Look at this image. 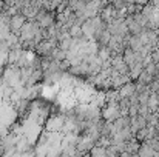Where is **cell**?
<instances>
[{
    "label": "cell",
    "instance_id": "cell-1",
    "mask_svg": "<svg viewBox=\"0 0 159 157\" xmlns=\"http://www.w3.org/2000/svg\"><path fill=\"white\" fill-rule=\"evenodd\" d=\"M34 20L39 23L40 28L50 29V28H53L54 25L57 23V12H56V11H50V9L42 8V9L39 11V14L36 15Z\"/></svg>",
    "mask_w": 159,
    "mask_h": 157
},
{
    "label": "cell",
    "instance_id": "cell-4",
    "mask_svg": "<svg viewBox=\"0 0 159 157\" xmlns=\"http://www.w3.org/2000/svg\"><path fill=\"white\" fill-rule=\"evenodd\" d=\"M158 151H155L147 142H142L139 145V150H138V156L139 157H158Z\"/></svg>",
    "mask_w": 159,
    "mask_h": 157
},
{
    "label": "cell",
    "instance_id": "cell-5",
    "mask_svg": "<svg viewBox=\"0 0 159 157\" xmlns=\"http://www.w3.org/2000/svg\"><path fill=\"white\" fill-rule=\"evenodd\" d=\"M90 157H108L107 156V148L105 146H101V145H96L90 151Z\"/></svg>",
    "mask_w": 159,
    "mask_h": 157
},
{
    "label": "cell",
    "instance_id": "cell-6",
    "mask_svg": "<svg viewBox=\"0 0 159 157\" xmlns=\"http://www.w3.org/2000/svg\"><path fill=\"white\" fill-rule=\"evenodd\" d=\"M127 2V5L130 6V5H136V0H125Z\"/></svg>",
    "mask_w": 159,
    "mask_h": 157
},
{
    "label": "cell",
    "instance_id": "cell-2",
    "mask_svg": "<svg viewBox=\"0 0 159 157\" xmlns=\"http://www.w3.org/2000/svg\"><path fill=\"white\" fill-rule=\"evenodd\" d=\"M28 22V19L23 15V14H17V15H12L11 17V22H9V28H11V33L12 34H17L20 33V29L23 28V25Z\"/></svg>",
    "mask_w": 159,
    "mask_h": 157
},
{
    "label": "cell",
    "instance_id": "cell-3",
    "mask_svg": "<svg viewBox=\"0 0 159 157\" xmlns=\"http://www.w3.org/2000/svg\"><path fill=\"white\" fill-rule=\"evenodd\" d=\"M119 96L120 97H128L131 99L133 96H136V82L134 80H128L125 85H122L119 89H117Z\"/></svg>",
    "mask_w": 159,
    "mask_h": 157
}]
</instances>
